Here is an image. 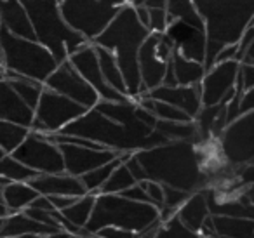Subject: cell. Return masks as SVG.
<instances>
[{"label": "cell", "mask_w": 254, "mask_h": 238, "mask_svg": "<svg viewBox=\"0 0 254 238\" xmlns=\"http://www.w3.org/2000/svg\"><path fill=\"white\" fill-rule=\"evenodd\" d=\"M146 172V178L185 191H198L207 186L204 155L191 141H167L159 146L134 151Z\"/></svg>", "instance_id": "1"}, {"label": "cell", "mask_w": 254, "mask_h": 238, "mask_svg": "<svg viewBox=\"0 0 254 238\" xmlns=\"http://www.w3.org/2000/svg\"><path fill=\"white\" fill-rule=\"evenodd\" d=\"M150 33L152 32L141 23L134 5L127 4L117 12V16L103 30L101 35L92 40L94 46L105 47L113 53L126 82L127 96L134 101L143 94L141 75H139V49Z\"/></svg>", "instance_id": "2"}, {"label": "cell", "mask_w": 254, "mask_h": 238, "mask_svg": "<svg viewBox=\"0 0 254 238\" xmlns=\"http://www.w3.org/2000/svg\"><path fill=\"white\" fill-rule=\"evenodd\" d=\"M60 132L84 137V139L94 141V143L101 144V146L115 151H122V153L146 150V148L159 146V144L171 141L153 127L122 125V123L103 115L96 108L87 110L84 115H80L77 120L70 122Z\"/></svg>", "instance_id": "3"}, {"label": "cell", "mask_w": 254, "mask_h": 238, "mask_svg": "<svg viewBox=\"0 0 254 238\" xmlns=\"http://www.w3.org/2000/svg\"><path fill=\"white\" fill-rule=\"evenodd\" d=\"M193 4L204 19L207 37L204 66L209 70L225 47L239 44L253 21L254 0H193Z\"/></svg>", "instance_id": "4"}, {"label": "cell", "mask_w": 254, "mask_h": 238, "mask_svg": "<svg viewBox=\"0 0 254 238\" xmlns=\"http://www.w3.org/2000/svg\"><path fill=\"white\" fill-rule=\"evenodd\" d=\"M159 219L160 209L153 203L134 202L117 193H98L91 219L84 226V238L105 226H119L139 233Z\"/></svg>", "instance_id": "5"}, {"label": "cell", "mask_w": 254, "mask_h": 238, "mask_svg": "<svg viewBox=\"0 0 254 238\" xmlns=\"http://www.w3.org/2000/svg\"><path fill=\"white\" fill-rule=\"evenodd\" d=\"M0 49L5 75H19L46 84L49 75L60 64L56 56L42 42L14 35L4 26H0Z\"/></svg>", "instance_id": "6"}, {"label": "cell", "mask_w": 254, "mask_h": 238, "mask_svg": "<svg viewBox=\"0 0 254 238\" xmlns=\"http://www.w3.org/2000/svg\"><path fill=\"white\" fill-rule=\"evenodd\" d=\"M28 14L35 37L56 56L58 63L68 60L71 53L87 44L84 37L70 28L61 18L60 0H19Z\"/></svg>", "instance_id": "7"}, {"label": "cell", "mask_w": 254, "mask_h": 238, "mask_svg": "<svg viewBox=\"0 0 254 238\" xmlns=\"http://www.w3.org/2000/svg\"><path fill=\"white\" fill-rule=\"evenodd\" d=\"M60 11L63 21L73 32L92 42L112 23L120 9L103 4L101 0H61Z\"/></svg>", "instance_id": "8"}, {"label": "cell", "mask_w": 254, "mask_h": 238, "mask_svg": "<svg viewBox=\"0 0 254 238\" xmlns=\"http://www.w3.org/2000/svg\"><path fill=\"white\" fill-rule=\"evenodd\" d=\"M85 112H87L85 106L78 105L73 99L44 85L40 99L33 110L35 117H33L32 130L44 134L60 132L61 129H64L68 123L77 120Z\"/></svg>", "instance_id": "9"}, {"label": "cell", "mask_w": 254, "mask_h": 238, "mask_svg": "<svg viewBox=\"0 0 254 238\" xmlns=\"http://www.w3.org/2000/svg\"><path fill=\"white\" fill-rule=\"evenodd\" d=\"M218 143L226 164L240 167L254 162V110L230 122L218 137Z\"/></svg>", "instance_id": "10"}, {"label": "cell", "mask_w": 254, "mask_h": 238, "mask_svg": "<svg viewBox=\"0 0 254 238\" xmlns=\"http://www.w3.org/2000/svg\"><path fill=\"white\" fill-rule=\"evenodd\" d=\"M11 155L37 174L64 172V160L60 146L53 143L44 132L30 130L26 139Z\"/></svg>", "instance_id": "11"}, {"label": "cell", "mask_w": 254, "mask_h": 238, "mask_svg": "<svg viewBox=\"0 0 254 238\" xmlns=\"http://www.w3.org/2000/svg\"><path fill=\"white\" fill-rule=\"evenodd\" d=\"M240 63L237 60H226L212 64L205 70L204 78L200 80L202 106H212L226 103L237 91Z\"/></svg>", "instance_id": "12"}, {"label": "cell", "mask_w": 254, "mask_h": 238, "mask_svg": "<svg viewBox=\"0 0 254 238\" xmlns=\"http://www.w3.org/2000/svg\"><path fill=\"white\" fill-rule=\"evenodd\" d=\"M44 85L47 89H53V91L73 99L87 110L94 108L101 99L98 92L94 91V87L75 70V66L68 60L58 64V68L49 75Z\"/></svg>", "instance_id": "13"}, {"label": "cell", "mask_w": 254, "mask_h": 238, "mask_svg": "<svg viewBox=\"0 0 254 238\" xmlns=\"http://www.w3.org/2000/svg\"><path fill=\"white\" fill-rule=\"evenodd\" d=\"M68 61L94 87V91L98 92L101 99H105V101H126V99H129L127 96L120 94L119 91H115L106 84L105 77L101 73V68H99L98 53H96V47L92 42H87L82 47H78L75 53L70 54Z\"/></svg>", "instance_id": "14"}, {"label": "cell", "mask_w": 254, "mask_h": 238, "mask_svg": "<svg viewBox=\"0 0 254 238\" xmlns=\"http://www.w3.org/2000/svg\"><path fill=\"white\" fill-rule=\"evenodd\" d=\"M63 153L64 160V172L71 176H84L85 172L92 171V169L99 167V165H105L108 162H112L113 158L120 157L122 151L110 150V148H89V146H80V144H58Z\"/></svg>", "instance_id": "15"}, {"label": "cell", "mask_w": 254, "mask_h": 238, "mask_svg": "<svg viewBox=\"0 0 254 238\" xmlns=\"http://www.w3.org/2000/svg\"><path fill=\"white\" fill-rule=\"evenodd\" d=\"M164 35L171 40L174 51L181 56L193 61H205V47H207V37L205 32L197 26H191L181 19H173L167 25Z\"/></svg>", "instance_id": "16"}, {"label": "cell", "mask_w": 254, "mask_h": 238, "mask_svg": "<svg viewBox=\"0 0 254 238\" xmlns=\"http://www.w3.org/2000/svg\"><path fill=\"white\" fill-rule=\"evenodd\" d=\"M160 33L152 32L139 49V75H141L143 94L153 91L155 87L164 84V78L167 73V63L157 53Z\"/></svg>", "instance_id": "17"}, {"label": "cell", "mask_w": 254, "mask_h": 238, "mask_svg": "<svg viewBox=\"0 0 254 238\" xmlns=\"http://www.w3.org/2000/svg\"><path fill=\"white\" fill-rule=\"evenodd\" d=\"M153 99L166 101L187 112L191 119L197 117L202 108V96L198 85H159L148 92Z\"/></svg>", "instance_id": "18"}, {"label": "cell", "mask_w": 254, "mask_h": 238, "mask_svg": "<svg viewBox=\"0 0 254 238\" xmlns=\"http://www.w3.org/2000/svg\"><path fill=\"white\" fill-rule=\"evenodd\" d=\"M30 184L40 193V195H66V196H84L85 188L80 178L71 176L68 172H54V174H37L32 178Z\"/></svg>", "instance_id": "19"}, {"label": "cell", "mask_w": 254, "mask_h": 238, "mask_svg": "<svg viewBox=\"0 0 254 238\" xmlns=\"http://www.w3.org/2000/svg\"><path fill=\"white\" fill-rule=\"evenodd\" d=\"M205 75V66L200 61L188 60L174 51L167 63V73L164 78L166 85H198Z\"/></svg>", "instance_id": "20"}, {"label": "cell", "mask_w": 254, "mask_h": 238, "mask_svg": "<svg viewBox=\"0 0 254 238\" xmlns=\"http://www.w3.org/2000/svg\"><path fill=\"white\" fill-rule=\"evenodd\" d=\"M33 110L21 101L7 78H0V119L12 120L32 129L33 123Z\"/></svg>", "instance_id": "21"}, {"label": "cell", "mask_w": 254, "mask_h": 238, "mask_svg": "<svg viewBox=\"0 0 254 238\" xmlns=\"http://www.w3.org/2000/svg\"><path fill=\"white\" fill-rule=\"evenodd\" d=\"M0 26L26 39H37L28 14L19 0H0Z\"/></svg>", "instance_id": "22"}, {"label": "cell", "mask_w": 254, "mask_h": 238, "mask_svg": "<svg viewBox=\"0 0 254 238\" xmlns=\"http://www.w3.org/2000/svg\"><path fill=\"white\" fill-rule=\"evenodd\" d=\"M211 216L209 212V203H207V193L204 189L190 193L187 202L180 207L176 212V217L183 226H187L191 231H200L204 226L205 219Z\"/></svg>", "instance_id": "23"}, {"label": "cell", "mask_w": 254, "mask_h": 238, "mask_svg": "<svg viewBox=\"0 0 254 238\" xmlns=\"http://www.w3.org/2000/svg\"><path fill=\"white\" fill-rule=\"evenodd\" d=\"M56 231L60 230L32 219L21 210V212H12L5 217L4 224L0 228V237H19V235H39V237H44V235L56 233Z\"/></svg>", "instance_id": "24"}, {"label": "cell", "mask_w": 254, "mask_h": 238, "mask_svg": "<svg viewBox=\"0 0 254 238\" xmlns=\"http://www.w3.org/2000/svg\"><path fill=\"white\" fill-rule=\"evenodd\" d=\"M212 226L219 238H254V219L211 214Z\"/></svg>", "instance_id": "25"}, {"label": "cell", "mask_w": 254, "mask_h": 238, "mask_svg": "<svg viewBox=\"0 0 254 238\" xmlns=\"http://www.w3.org/2000/svg\"><path fill=\"white\" fill-rule=\"evenodd\" d=\"M40 193L26 181H9L2 186V200L7 205L9 212H21Z\"/></svg>", "instance_id": "26"}, {"label": "cell", "mask_w": 254, "mask_h": 238, "mask_svg": "<svg viewBox=\"0 0 254 238\" xmlns=\"http://www.w3.org/2000/svg\"><path fill=\"white\" fill-rule=\"evenodd\" d=\"M94 47H96V53H98L99 68H101V73H103V77H105L106 84L115 89V91H119L120 94L127 96L126 82H124L122 71H120V66H119V63H117L113 53H110L105 47H99V46H94ZM127 98H129V96H127Z\"/></svg>", "instance_id": "27"}, {"label": "cell", "mask_w": 254, "mask_h": 238, "mask_svg": "<svg viewBox=\"0 0 254 238\" xmlns=\"http://www.w3.org/2000/svg\"><path fill=\"white\" fill-rule=\"evenodd\" d=\"M155 129L162 132L171 141H191L195 144H200L202 139L198 136V129L195 120L190 122H169V120H157Z\"/></svg>", "instance_id": "28"}, {"label": "cell", "mask_w": 254, "mask_h": 238, "mask_svg": "<svg viewBox=\"0 0 254 238\" xmlns=\"http://www.w3.org/2000/svg\"><path fill=\"white\" fill-rule=\"evenodd\" d=\"M131 153H134V151L122 153L120 157H117V158H113L112 162H108V164L99 165V167L92 169V171L85 172L84 176H80V181H82V184H84L85 191H87V193H96V195H98V193L101 191L103 184L108 181V178L112 176V172L115 171L117 165L122 164V162L127 158V155H131Z\"/></svg>", "instance_id": "29"}, {"label": "cell", "mask_w": 254, "mask_h": 238, "mask_svg": "<svg viewBox=\"0 0 254 238\" xmlns=\"http://www.w3.org/2000/svg\"><path fill=\"white\" fill-rule=\"evenodd\" d=\"M134 7H136V12H138L139 19H141V23L150 32H157V33L166 32L167 25L171 23L166 5L141 4V5H134Z\"/></svg>", "instance_id": "30"}, {"label": "cell", "mask_w": 254, "mask_h": 238, "mask_svg": "<svg viewBox=\"0 0 254 238\" xmlns=\"http://www.w3.org/2000/svg\"><path fill=\"white\" fill-rule=\"evenodd\" d=\"M166 9L171 21L173 19H181V21L188 23L191 26H197V28L205 32L204 19L198 14L193 0H166Z\"/></svg>", "instance_id": "31"}, {"label": "cell", "mask_w": 254, "mask_h": 238, "mask_svg": "<svg viewBox=\"0 0 254 238\" xmlns=\"http://www.w3.org/2000/svg\"><path fill=\"white\" fill-rule=\"evenodd\" d=\"M5 78L9 80V84L12 85V89L16 91V94L21 98V101L26 106H30L32 110H35L37 103L40 99V94L44 91L42 82L32 80V78L19 77V75H5Z\"/></svg>", "instance_id": "32"}, {"label": "cell", "mask_w": 254, "mask_h": 238, "mask_svg": "<svg viewBox=\"0 0 254 238\" xmlns=\"http://www.w3.org/2000/svg\"><path fill=\"white\" fill-rule=\"evenodd\" d=\"M94 203H96V193H85L84 196H78L70 207L60 210V212L70 223H73L75 226L84 228L89 223V219H91Z\"/></svg>", "instance_id": "33"}, {"label": "cell", "mask_w": 254, "mask_h": 238, "mask_svg": "<svg viewBox=\"0 0 254 238\" xmlns=\"http://www.w3.org/2000/svg\"><path fill=\"white\" fill-rule=\"evenodd\" d=\"M30 130H32L30 127H25L21 123L0 119V148L5 153H12L26 139Z\"/></svg>", "instance_id": "34"}, {"label": "cell", "mask_w": 254, "mask_h": 238, "mask_svg": "<svg viewBox=\"0 0 254 238\" xmlns=\"http://www.w3.org/2000/svg\"><path fill=\"white\" fill-rule=\"evenodd\" d=\"M0 176L5 178L7 181H30L32 178H35L37 172L32 171L30 167H26L23 162H19L18 158H14L11 153H7L4 158H2Z\"/></svg>", "instance_id": "35"}, {"label": "cell", "mask_w": 254, "mask_h": 238, "mask_svg": "<svg viewBox=\"0 0 254 238\" xmlns=\"http://www.w3.org/2000/svg\"><path fill=\"white\" fill-rule=\"evenodd\" d=\"M136 182L138 181H136L134 176L131 174V171L127 169L126 162H122V164L115 167V171L112 172L108 181L103 184L99 193H117V195H119V193H122L124 189H127V188H131Z\"/></svg>", "instance_id": "36"}, {"label": "cell", "mask_w": 254, "mask_h": 238, "mask_svg": "<svg viewBox=\"0 0 254 238\" xmlns=\"http://www.w3.org/2000/svg\"><path fill=\"white\" fill-rule=\"evenodd\" d=\"M223 108V103L221 105H212V106H202L200 112L197 113L195 117V123H197V129H198V136H200L202 143L205 141L212 139V129H214V123L216 119H218L219 112Z\"/></svg>", "instance_id": "37"}, {"label": "cell", "mask_w": 254, "mask_h": 238, "mask_svg": "<svg viewBox=\"0 0 254 238\" xmlns=\"http://www.w3.org/2000/svg\"><path fill=\"white\" fill-rule=\"evenodd\" d=\"M139 184L145 188L146 195L150 196V202L160 209L164 203V184L162 182L153 181V179H145V181H141Z\"/></svg>", "instance_id": "38"}, {"label": "cell", "mask_w": 254, "mask_h": 238, "mask_svg": "<svg viewBox=\"0 0 254 238\" xmlns=\"http://www.w3.org/2000/svg\"><path fill=\"white\" fill-rule=\"evenodd\" d=\"M96 235H99L101 238H138L136 231L126 230V228H119V226H105Z\"/></svg>", "instance_id": "39"}, {"label": "cell", "mask_w": 254, "mask_h": 238, "mask_svg": "<svg viewBox=\"0 0 254 238\" xmlns=\"http://www.w3.org/2000/svg\"><path fill=\"white\" fill-rule=\"evenodd\" d=\"M237 84L247 91V89L254 87V66L253 64H246V63H240V70H239V80Z\"/></svg>", "instance_id": "40"}, {"label": "cell", "mask_w": 254, "mask_h": 238, "mask_svg": "<svg viewBox=\"0 0 254 238\" xmlns=\"http://www.w3.org/2000/svg\"><path fill=\"white\" fill-rule=\"evenodd\" d=\"M119 195L126 196V198H129V200H134V202H148V203H152V202H150V196L146 195L145 188H143V186L139 184V182L132 184L131 188L124 189V191L119 193Z\"/></svg>", "instance_id": "41"}, {"label": "cell", "mask_w": 254, "mask_h": 238, "mask_svg": "<svg viewBox=\"0 0 254 238\" xmlns=\"http://www.w3.org/2000/svg\"><path fill=\"white\" fill-rule=\"evenodd\" d=\"M239 176V186H253L254 184V162L251 164H246V165H240V171L237 172Z\"/></svg>", "instance_id": "42"}, {"label": "cell", "mask_w": 254, "mask_h": 238, "mask_svg": "<svg viewBox=\"0 0 254 238\" xmlns=\"http://www.w3.org/2000/svg\"><path fill=\"white\" fill-rule=\"evenodd\" d=\"M136 117H138L143 123H146L148 127H153V129H155V123H157V120H159L155 117V113L143 108L141 105H136Z\"/></svg>", "instance_id": "43"}, {"label": "cell", "mask_w": 254, "mask_h": 238, "mask_svg": "<svg viewBox=\"0 0 254 238\" xmlns=\"http://www.w3.org/2000/svg\"><path fill=\"white\" fill-rule=\"evenodd\" d=\"M253 110H254V87H251L242 92V98H240V115L246 112H253Z\"/></svg>", "instance_id": "44"}, {"label": "cell", "mask_w": 254, "mask_h": 238, "mask_svg": "<svg viewBox=\"0 0 254 238\" xmlns=\"http://www.w3.org/2000/svg\"><path fill=\"white\" fill-rule=\"evenodd\" d=\"M51 200V203L54 205V209L56 210H63L66 209V207H70L71 203L75 202V196H66V195H47Z\"/></svg>", "instance_id": "45"}, {"label": "cell", "mask_w": 254, "mask_h": 238, "mask_svg": "<svg viewBox=\"0 0 254 238\" xmlns=\"http://www.w3.org/2000/svg\"><path fill=\"white\" fill-rule=\"evenodd\" d=\"M240 63H246V64H253L254 66V40L246 47L242 54H240Z\"/></svg>", "instance_id": "46"}, {"label": "cell", "mask_w": 254, "mask_h": 238, "mask_svg": "<svg viewBox=\"0 0 254 238\" xmlns=\"http://www.w3.org/2000/svg\"><path fill=\"white\" fill-rule=\"evenodd\" d=\"M155 238H180L176 233H174L173 230H171L169 226H167L166 223H162V228H160V231L157 233Z\"/></svg>", "instance_id": "47"}, {"label": "cell", "mask_w": 254, "mask_h": 238, "mask_svg": "<svg viewBox=\"0 0 254 238\" xmlns=\"http://www.w3.org/2000/svg\"><path fill=\"white\" fill-rule=\"evenodd\" d=\"M101 2L106 5H112V7H117V9H122L124 5L132 4V0H101Z\"/></svg>", "instance_id": "48"}, {"label": "cell", "mask_w": 254, "mask_h": 238, "mask_svg": "<svg viewBox=\"0 0 254 238\" xmlns=\"http://www.w3.org/2000/svg\"><path fill=\"white\" fill-rule=\"evenodd\" d=\"M240 193H244V196H246V198L254 205V184L253 186H242V191Z\"/></svg>", "instance_id": "49"}, {"label": "cell", "mask_w": 254, "mask_h": 238, "mask_svg": "<svg viewBox=\"0 0 254 238\" xmlns=\"http://www.w3.org/2000/svg\"><path fill=\"white\" fill-rule=\"evenodd\" d=\"M9 209H7V205H5L4 202H0V219H5V217L9 216Z\"/></svg>", "instance_id": "50"}, {"label": "cell", "mask_w": 254, "mask_h": 238, "mask_svg": "<svg viewBox=\"0 0 254 238\" xmlns=\"http://www.w3.org/2000/svg\"><path fill=\"white\" fill-rule=\"evenodd\" d=\"M5 155H7V153H5V151L4 150H2V148H0V165H2V158H4L5 157ZM7 179H5V178H2V176H0V186H4V184H7Z\"/></svg>", "instance_id": "51"}, {"label": "cell", "mask_w": 254, "mask_h": 238, "mask_svg": "<svg viewBox=\"0 0 254 238\" xmlns=\"http://www.w3.org/2000/svg\"><path fill=\"white\" fill-rule=\"evenodd\" d=\"M0 238H40L39 235H19V237H0Z\"/></svg>", "instance_id": "52"}, {"label": "cell", "mask_w": 254, "mask_h": 238, "mask_svg": "<svg viewBox=\"0 0 254 238\" xmlns=\"http://www.w3.org/2000/svg\"><path fill=\"white\" fill-rule=\"evenodd\" d=\"M146 0H132V5H141V4H145Z\"/></svg>", "instance_id": "53"}, {"label": "cell", "mask_w": 254, "mask_h": 238, "mask_svg": "<svg viewBox=\"0 0 254 238\" xmlns=\"http://www.w3.org/2000/svg\"><path fill=\"white\" fill-rule=\"evenodd\" d=\"M0 78H5V71H4V68L0 66Z\"/></svg>", "instance_id": "54"}, {"label": "cell", "mask_w": 254, "mask_h": 238, "mask_svg": "<svg viewBox=\"0 0 254 238\" xmlns=\"http://www.w3.org/2000/svg\"><path fill=\"white\" fill-rule=\"evenodd\" d=\"M68 238H84V237H80V235H70Z\"/></svg>", "instance_id": "55"}, {"label": "cell", "mask_w": 254, "mask_h": 238, "mask_svg": "<svg viewBox=\"0 0 254 238\" xmlns=\"http://www.w3.org/2000/svg\"><path fill=\"white\" fill-rule=\"evenodd\" d=\"M87 238H101V237H99V235H96V233H94V235H89Z\"/></svg>", "instance_id": "56"}, {"label": "cell", "mask_w": 254, "mask_h": 238, "mask_svg": "<svg viewBox=\"0 0 254 238\" xmlns=\"http://www.w3.org/2000/svg\"><path fill=\"white\" fill-rule=\"evenodd\" d=\"M204 238H219L218 235H212V237H204Z\"/></svg>", "instance_id": "57"}, {"label": "cell", "mask_w": 254, "mask_h": 238, "mask_svg": "<svg viewBox=\"0 0 254 238\" xmlns=\"http://www.w3.org/2000/svg\"><path fill=\"white\" fill-rule=\"evenodd\" d=\"M2 224H4V219H0V228H2Z\"/></svg>", "instance_id": "58"}, {"label": "cell", "mask_w": 254, "mask_h": 238, "mask_svg": "<svg viewBox=\"0 0 254 238\" xmlns=\"http://www.w3.org/2000/svg\"><path fill=\"white\" fill-rule=\"evenodd\" d=\"M251 26H254V16H253V21H251Z\"/></svg>", "instance_id": "59"}, {"label": "cell", "mask_w": 254, "mask_h": 238, "mask_svg": "<svg viewBox=\"0 0 254 238\" xmlns=\"http://www.w3.org/2000/svg\"><path fill=\"white\" fill-rule=\"evenodd\" d=\"M60 2H61V0H60Z\"/></svg>", "instance_id": "60"}]
</instances>
